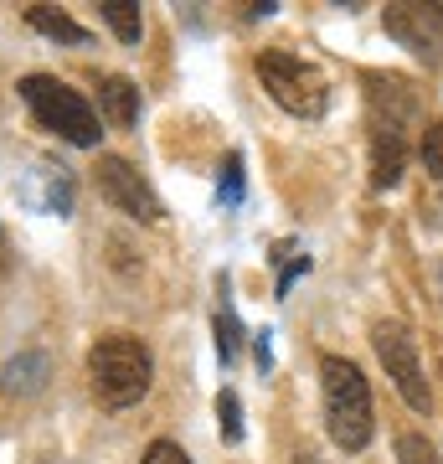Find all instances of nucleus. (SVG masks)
Here are the masks:
<instances>
[{
	"label": "nucleus",
	"mask_w": 443,
	"mask_h": 464,
	"mask_svg": "<svg viewBox=\"0 0 443 464\" xmlns=\"http://www.w3.org/2000/svg\"><path fill=\"white\" fill-rule=\"evenodd\" d=\"M237 346H243V325L232 315L227 289H222V304H217V351H222V362H237Z\"/></svg>",
	"instance_id": "obj_13"
},
{
	"label": "nucleus",
	"mask_w": 443,
	"mask_h": 464,
	"mask_svg": "<svg viewBox=\"0 0 443 464\" xmlns=\"http://www.w3.org/2000/svg\"><path fill=\"white\" fill-rule=\"evenodd\" d=\"M320 377H325V423L330 439L345 449V454H361L371 444V392H366V377L345 356H325L320 362Z\"/></svg>",
	"instance_id": "obj_1"
},
{
	"label": "nucleus",
	"mask_w": 443,
	"mask_h": 464,
	"mask_svg": "<svg viewBox=\"0 0 443 464\" xmlns=\"http://www.w3.org/2000/svg\"><path fill=\"white\" fill-rule=\"evenodd\" d=\"M88 377H93V392L109 408H130L149 392V377H155V362L149 351L134 341V335H103L99 346L88 351Z\"/></svg>",
	"instance_id": "obj_2"
},
{
	"label": "nucleus",
	"mask_w": 443,
	"mask_h": 464,
	"mask_svg": "<svg viewBox=\"0 0 443 464\" xmlns=\"http://www.w3.org/2000/svg\"><path fill=\"white\" fill-rule=\"evenodd\" d=\"M371 346H377V356H381V366H387L392 387L402 392V402H408L412 413H428L433 392H428L423 362H418V346H412L408 325H397V320H381L377 331H371Z\"/></svg>",
	"instance_id": "obj_6"
},
{
	"label": "nucleus",
	"mask_w": 443,
	"mask_h": 464,
	"mask_svg": "<svg viewBox=\"0 0 443 464\" xmlns=\"http://www.w3.org/2000/svg\"><path fill=\"white\" fill-rule=\"evenodd\" d=\"M47 372H52L47 356H42V351H26V356H16V362H5V372H0L5 382H0V387L26 398V392H42V387H47Z\"/></svg>",
	"instance_id": "obj_10"
},
{
	"label": "nucleus",
	"mask_w": 443,
	"mask_h": 464,
	"mask_svg": "<svg viewBox=\"0 0 443 464\" xmlns=\"http://www.w3.org/2000/svg\"><path fill=\"white\" fill-rule=\"evenodd\" d=\"M397 459L402 464H438V454H433V444H428L423 433H402L397 439Z\"/></svg>",
	"instance_id": "obj_15"
},
{
	"label": "nucleus",
	"mask_w": 443,
	"mask_h": 464,
	"mask_svg": "<svg viewBox=\"0 0 443 464\" xmlns=\"http://www.w3.org/2000/svg\"><path fill=\"white\" fill-rule=\"evenodd\" d=\"M423 166H428V176L443 181V119L423 130Z\"/></svg>",
	"instance_id": "obj_16"
},
{
	"label": "nucleus",
	"mask_w": 443,
	"mask_h": 464,
	"mask_svg": "<svg viewBox=\"0 0 443 464\" xmlns=\"http://www.w3.org/2000/svg\"><path fill=\"white\" fill-rule=\"evenodd\" d=\"M222 201H227V207H237V201H243V160H237V155L227 160V181H222Z\"/></svg>",
	"instance_id": "obj_18"
},
{
	"label": "nucleus",
	"mask_w": 443,
	"mask_h": 464,
	"mask_svg": "<svg viewBox=\"0 0 443 464\" xmlns=\"http://www.w3.org/2000/svg\"><path fill=\"white\" fill-rule=\"evenodd\" d=\"M217 429H222L227 444L243 439V402H237V392H222V398H217Z\"/></svg>",
	"instance_id": "obj_14"
},
{
	"label": "nucleus",
	"mask_w": 443,
	"mask_h": 464,
	"mask_svg": "<svg viewBox=\"0 0 443 464\" xmlns=\"http://www.w3.org/2000/svg\"><path fill=\"white\" fill-rule=\"evenodd\" d=\"M408 119L412 99L408 83L397 78H371V181L392 186L408 160Z\"/></svg>",
	"instance_id": "obj_3"
},
{
	"label": "nucleus",
	"mask_w": 443,
	"mask_h": 464,
	"mask_svg": "<svg viewBox=\"0 0 443 464\" xmlns=\"http://www.w3.org/2000/svg\"><path fill=\"white\" fill-rule=\"evenodd\" d=\"M21 99L32 103V114L42 130L63 134L67 145H82L93 150L99 145V114H93V103L82 99L78 88L57 83V78H47V72H32V78H21Z\"/></svg>",
	"instance_id": "obj_4"
},
{
	"label": "nucleus",
	"mask_w": 443,
	"mask_h": 464,
	"mask_svg": "<svg viewBox=\"0 0 443 464\" xmlns=\"http://www.w3.org/2000/svg\"><path fill=\"white\" fill-rule=\"evenodd\" d=\"M26 21H32L42 36H52V42H67V47H88V32H82L72 16L52 11V5H32V11H26Z\"/></svg>",
	"instance_id": "obj_11"
},
{
	"label": "nucleus",
	"mask_w": 443,
	"mask_h": 464,
	"mask_svg": "<svg viewBox=\"0 0 443 464\" xmlns=\"http://www.w3.org/2000/svg\"><path fill=\"white\" fill-rule=\"evenodd\" d=\"M99 16L109 21V26H114V36L119 42H140V32H145V21H140V5H130V0H103L99 5Z\"/></svg>",
	"instance_id": "obj_12"
},
{
	"label": "nucleus",
	"mask_w": 443,
	"mask_h": 464,
	"mask_svg": "<svg viewBox=\"0 0 443 464\" xmlns=\"http://www.w3.org/2000/svg\"><path fill=\"white\" fill-rule=\"evenodd\" d=\"M0 253H5V237H0Z\"/></svg>",
	"instance_id": "obj_20"
},
{
	"label": "nucleus",
	"mask_w": 443,
	"mask_h": 464,
	"mask_svg": "<svg viewBox=\"0 0 443 464\" xmlns=\"http://www.w3.org/2000/svg\"><path fill=\"white\" fill-rule=\"evenodd\" d=\"M299 464H320V459H310V454H304V459H299Z\"/></svg>",
	"instance_id": "obj_19"
},
{
	"label": "nucleus",
	"mask_w": 443,
	"mask_h": 464,
	"mask_svg": "<svg viewBox=\"0 0 443 464\" xmlns=\"http://www.w3.org/2000/svg\"><path fill=\"white\" fill-rule=\"evenodd\" d=\"M258 78H263V88L274 93V103H284L289 114H299V119H320L325 114V103H330L325 78H320L304 57H294V52H263L258 57Z\"/></svg>",
	"instance_id": "obj_5"
},
{
	"label": "nucleus",
	"mask_w": 443,
	"mask_h": 464,
	"mask_svg": "<svg viewBox=\"0 0 443 464\" xmlns=\"http://www.w3.org/2000/svg\"><path fill=\"white\" fill-rule=\"evenodd\" d=\"M140 464H191V454H186L181 444H170V439H155V444L145 449V459Z\"/></svg>",
	"instance_id": "obj_17"
},
{
	"label": "nucleus",
	"mask_w": 443,
	"mask_h": 464,
	"mask_svg": "<svg viewBox=\"0 0 443 464\" xmlns=\"http://www.w3.org/2000/svg\"><path fill=\"white\" fill-rule=\"evenodd\" d=\"M387 32L423 63H443V5H387Z\"/></svg>",
	"instance_id": "obj_8"
},
{
	"label": "nucleus",
	"mask_w": 443,
	"mask_h": 464,
	"mask_svg": "<svg viewBox=\"0 0 443 464\" xmlns=\"http://www.w3.org/2000/svg\"><path fill=\"white\" fill-rule=\"evenodd\" d=\"M99 109L103 119L114 124V130H134V119H140V88L130 83V78H103L99 83Z\"/></svg>",
	"instance_id": "obj_9"
},
{
	"label": "nucleus",
	"mask_w": 443,
	"mask_h": 464,
	"mask_svg": "<svg viewBox=\"0 0 443 464\" xmlns=\"http://www.w3.org/2000/svg\"><path fill=\"white\" fill-rule=\"evenodd\" d=\"M99 191L114 201L119 212L140 217V222H160V197L149 191V181L130 160H119V155H99Z\"/></svg>",
	"instance_id": "obj_7"
}]
</instances>
